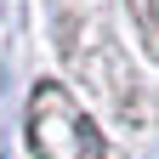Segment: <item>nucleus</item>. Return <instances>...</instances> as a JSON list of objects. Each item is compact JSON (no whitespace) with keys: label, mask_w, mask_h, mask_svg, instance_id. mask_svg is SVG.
<instances>
[{"label":"nucleus","mask_w":159,"mask_h":159,"mask_svg":"<svg viewBox=\"0 0 159 159\" xmlns=\"http://www.w3.org/2000/svg\"><path fill=\"white\" fill-rule=\"evenodd\" d=\"M29 148L40 159H102V142H97L91 119L68 102L63 85H46L29 108Z\"/></svg>","instance_id":"nucleus-1"}]
</instances>
